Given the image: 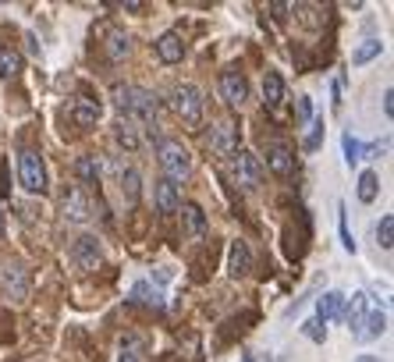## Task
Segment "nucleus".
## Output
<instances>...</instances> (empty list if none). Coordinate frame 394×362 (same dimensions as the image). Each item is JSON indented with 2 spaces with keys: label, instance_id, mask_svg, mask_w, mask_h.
Here are the masks:
<instances>
[{
  "label": "nucleus",
  "instance_id": "a211bd4d",
  "mask_svg": "<svg viewBox=\"0 0 394 362\" xmlns=\"http://www.w3.org/2000/svg\"><path fill=\"white\" fill-rule=\"evenodd\" d=\"M341 306H345V295L341 291H323L316 298V319L327 324V319H338L341 316Z\"/></svg>",
  "mask_w": 394,
  "mask_h": 362
},
{
  "label": "nucleus",
  "instance_id": "bb28decb",
  "mask_svg": "<svg viewBox=\"0 0 394 362\" xmlns=\"http://www.w3.org/2000/svg\"><path fill=\"white\" fill-rule=\"evenodd\" d=\"M128 54H132V36L111 32V36H107V57H111V60H124Z\"/></svg>",
  "mask_w": 394,
  "mask_h": 362
},
{
  "label": "nucleus",
  "instance_id": "2eb2a0df",
  "mask_svg": "<svg viewBox=\"0 0 394 362\" xmlns=\"http://www.w3.org/2000/svg\"><path fill=\"white\" fill-rule=\"evenodd\" d=\"M227 270H231V277H245L253 270V252H248L245 242H231V249H227Z\"/></svg>",
  "mask_w": 394,
  "mask_h": 362
},
{
  "label": "nucleus",
  "instance_id": "cd10ccee",
  "mask_svg": "<svg viewBox=\"0 0 394 362\" xmlns=\"http://www.w3.org/2000/svg\"><path fill=\"white\" fill-rule=\"evenodd\" d=\"M377 245H380L384 252L394 249V217H391V213H384L380 224H377Z\"/></svg>",
  "mask_w": 394,
  "mask_h": 362
},
{
  "label": "nucleus",
  "instance_id": "473e14b6",
  "mask_svg": "<svg viewBox=\"0 0 394 362\" xmlns=\"http://www.w3.org/2000/svg\"><path fill=\"white\" fill-rule=\"evenodd\" d=\"M117 142H121L124 149H135V146H139L135 128H132V124H121V128H117Z\"/></svg>",
  "mask_w": 394,
  "mask_h": 362
},
{
  "label": "nucleus",
  "instance_id": "f704fd0d",
  "mask_svg": "<svg viewBox=\"0 0 394 362\" xmlns=\"http://www.w3.org/2000/svg\"><path fill=\"white\" fill-rule=\"evenodd\" d=\"M132 295H135V298H146V302H153V306H160V291H150V284H135Z\"/></svg>",
  "mask_w": 394,
  "mask_h": 362
},
{
  "label": "nucleus",
  "instance_id": "2f4dec72",
  "mask_svg": "<svg viewBox=\"0 0 394 362\" xmlns=\"http://www.w3.org/2000/svg\"><path fill=\"white\" fill-rule=\"evenodd\" d=\"M295 117H299V124H309V121H313V100H309V96H299Z\"/></svg>",
  "mask_w": 394,
  "mask_h": 362
},
{
  "label": "nucleus",
  "instance_id": "39448f33",
  "mask_svg": "<svg viewBox=\"0 0 394 362\" xmlns=\"http://www.w3.org/2000/svg\"><path fill=\"white\" fill-rule=\"evenodd\" d=\"M231 178L235 185H242L245 192H256L263 185V163L256 153H248V149H238L235 153V163H231Z\"/></svg>",
  "mask_w": 394,
  "mask_h": 362
},
{
  "label": "nucleus",
  "instance_id": "f257e3e1",
  "mask_svg": "<svg viewBox=\"0 0 394 362\" xmlns=\"http://www.w3.org/2000/svg\"><path fill=\"white\" fill-rule=\"evenodd\" d=\"M157 157H160V167H163V178H171L174 185H181L192 174V157H189V149H185L181 142L157 139Z\"/></svg>",
  "mask_w": 394,
  "mask_h": 362
},
{
  "label": "nucleus",
  "instance_id": "dca6fc26",
  "mask_svg": "<svg viewBox=\"0 0 394 362\" xmlns=\"http://www.w3.org/2000/svg\"><path fill=\"white\" fill-rule=\"evenodd\" d=\"M263 103L266 111H277L284 103V78L277 71H263Z\"/></svg>",
  "mask_w": 394,
  "mask_h": 362
},
{
  "label": "nucleus",
  "instance_id": "1a4fd4ad",
  "mask_svg": "<svg viewBox=\"0 0 394 362\" xmlns=\"http://www.w3.org/2000/svg\"><path fill=\"white\" fill-rule=\"evenodd\" d=\"M100 238L96 234H78L71 245V260L78 263V270H96L100 267Z\"/></svg>",
  "mask_w": 394,
  "mask_h": 362
},
{
  "label": "nucleus",
  "instance_id": "c756f323",
  "mask_svg": "<svg viewBox=\"0 0 394 362\" xmlns=\"http://www.w3.org/2000/svg\"><path fill=\"white\" fill-rule=\"evenodd\" d=\"M341 146H345V160H348V167L362 160V149H366V146H362L356 135H351V132H345V135H341Z\"/></svg>",
  "mask_w": 394,
  "mask_h": 362
},
{
  "label": "nucleus",
  "instance_id": "6ab92c4d",
  "mask_svg": "<svg viewBox=\"0 0 394 362\" xmlns=\"http://www.w3.org/2000/svg\"><path fill=\"white\" fill-rule=\"evenodd\" d=\"M366 302L369 298L362 295V291H356L351 298H345V306H341V319L351 327V330H359V324H362V316H366Z\"/></svg>",
  "mask_w": 394,
  "mask_h": 362
},
{
  "label": "nucleus",
  "instance_id": "72a5a7b5",
  "mask_svg": "<svg viewBox=\"0 0 394 362\" xmlns=\"http://www.w3.org/2000/svg\"><path fill=\"white\" fill-rule=\"evenodd\" d=\"M302 334H305L309 341H323V337H327V330H323L320 319H305V324H302Z\"/></svg>",
  "mask_w": 394,
  "mask_h": 362
},
{
  "label": "nucleus",
  "instance_id": "9b49d317",
  "mask_svg": "<svg viewBox=\"0 0 394 362\" xmlns=\"http://www.w3.org/2000/svg\"><path fill=\"white\" fill-rule=\"evenodd\" d=\"M266 167H270L277 178H288V174L295 170V157H292V149H288L284 142H270V146H266Z\"/></svg>",
  "mask_w": 394,
  "mask_h": 362
},
{
  "label": "nucleus",
  "instance_id": "aec40b11",
  "mask_svg": "<svg viewBox=\"0 0 394 362\" xmlns=\"http://www.w3.org/2000/svg\"><path fill=\"white\" fill-rule=\"evenodd\" d=\"M384 330H387V313H384V309H373L369 316H362L356 337H359V341H373V337H380Z\"/></svg>",
  "mask_w": 394,
  "mask_h": 362
},
{
  "label": "nucleus",
  "instance_id": "f8f14e48",
  "mask_svg": "<svg viewBox=\"0 0 394 362\" xmlns=\"http://www.w3.org/2000/svg\"><path fill=\"white\" fill-rule=\"evenodd\" d=\"M153 47H157V57H160L163 64H178V60L185 57V39H181V32H163Z\"/></svg>",
  "mask_w": 394,
  "mask_h": 362
},
{
  "label": "nucleus",
  "instance_id": "f3484780",
  "mask_svg": "<svg viewBox=\"0 0 394 362\" xmlns=\"http://www.w3.org/2000/svg\"><path fill=\"white\" fill-rule=\"evenodd\" d=\"M178 210H181L185 231H189L192 238H202V234H206V213H202V206L199 203H181Z\"/></svg>",
  "mask_w": 394,
  "mask_h": 362
},
{
  "label": "nucleus",
  "instance_id": "ea45409f",
  "mask_svg": "<svg viewBox=\"0 0 394 362\" xmlns=\"http://www.w3.org/2000/svg\"><path fill=\"white\" fill-rule=\"evenodd\" d=\"M356 362H380V359H373V355H359Z\"/></svg>",
  "mask_w": 394,
  "mask_h": 362
},
{
  "label": "nucleus",
  "instance_id": "423d86ee",
  "mask_svg": "<svg viewBox=\"0 0 394 362\" xmlns=\"http://www.w3.org/2000/svg\"><path fill=\"white\" fill-rule=\"evenodd\" d=\"M238 142H242V128H238V121H217L213 128H210V149L217 157H235L238 153Z\"/></svg>",
  "mask_w": 394,
  "mask_h": 362
},
{
  "label": "nucleus",
  "instance_id": "e433bc0d",
  "mask_svg": "<svg viewBox=\"0 0 394 362\" xmlns=\"http://www.w3.org/2000/svg\"><path fill=\"white\" fill-rule=\"evenodd\" d=\"M270 11H274V18H277V21H284V18H288V11H292V4H281V0H274Z\"/></svg>",
  "mask_w": 394,
  "mask_h": 362
},
{
  "label": "nucleus",
  "instance_id": "412c9836",
  "mask_svg": "<svg viewBox=\"0 0 394 362\" xmlns=\"http://www.w3.org/2000/svg\"><path fill=\"white\" fill-rule=\"evenodd\" d=\"M121 196L128 206H139V196H142V178H139V170L128 167V170H121Z\"/></svg>",
  "mask_w": 394,
  "mask_h": 362
},
{
  "label": "nucleus",
  "instance_id": "0eeeda50",
  "mask_svg": "<svg viewBox=\"0 0 394 362\" xmlns=\"http://www.w3.org/2000/svg\"><path fill=\"white\" fill-rule=\"evenodd\" d=\"M60 213H65V220H71V224H86L93 217V203L78 185H68L65 196H60Z\"/></svg>",
  "mask_w": 394,
  "mask_h": 362
},
{
  "label": "nucleus",
  "instance_id": "4468645a",
  "mask_svg": "<svg viewBox=\"0 0 394 362\" xmlns=\"http://www.w3.org/2000/svg\"><path fill=\"white\" fill-rule=\"evenodd\" d=\"M71 121H75L78 128H96V121H100V100H93V96L75 100V106H71Z\"/></svg>",
  "mask_w": 394,
  "mask_h": 362
},
{
  "label": "nucleus",
  "instance_id": "f03ea898",
  "mask_svg": "<svg viewBox=\"0 0 394 362\" xmlns=\"http://www.w3.org/2000/svg\"><path fill=\"white\" fill-rule=\"evenodd\" d=\"M18 181L29 196H47L50 181H47V163L39 157V149H22L18 153Z\"/></svg>",
  "mask_w": 394,
  "mask_h": 362
},
{
  "label": "nucleus",
  "instance_id": "a878e982",
  "mask_svg": "<svg viewBox=\"0 0 394 362\" xmlns=\"http://www.w3.org/2000/svg\"><path fill=\"white\" fill-rule=\"evenodd\" d=\"M305 238H309V231L295 234V227H284V252H288V260H302V256H305Z\"/></svg>",
  "mask_w": 394,
  "mask_h": 362
},
{
  "label": "nucleus",
  "instance_id": "58836bf2",
  "mask_svg": "<svg viewBox=\"0 0 394 362\" xmlns=\"http://www.w3.org/2000/svg\"><path fill=\"white\" fill-rule=\"evenodd\" d=\"M117 362H139V359H135V352H132V348H121Z\"/></svg>",
  "mask_w": 394,
  "mask_h": 362
},
{
  "label": "nucleus",
  "instance_id": "79ce46f5",
  "mask_svg": "<svg viewBox=\"0 0 394 362\" xmlns=\"http://www.w3.org/2000/svg\"><path fill=\"white\" fill-rule=\"evenodd\" d=\"M242 362H256V359H253V355H245V359H242Z\"/></svg>",
  "mask_w": 394,
  "mask_h": 362
},
{
  "label": "nucleus",
  "instance_id": "9d476101",
  "mask_svg": "<svg viewBox=\"0 0 394 362\" xmlns=\"http://www.w3.org/2000/svg\"><path fill=\"white\" fill-rule=\"evenodd\" d=\"M220 96L231 103V106H242L248 100V82L238 68H224L220 71Z\"/></svg>",
  "mask_w": 394,
  "mask_h": 362
},
{
  "label": "nucleus",
  "instance_id": "393cba45",
  "mask_svg": "<svg viewBox=\"0 0 394 362\" xmlns=\"http://www.w3.org/2000/svg\"><path fill=\"white\" fill-rule=\"evenodd\" d=\"M380 54H384V43L380 39H362L359 47H356V54H351V64L362 68V64H369L373 57H380Z\"/></svg>",
  "mask_w": 394,
  "mask_h": 362
},
{
  "label": "nucleus",
  "instance_id": "b1692460",
  "mask_svg": "<svg viewBox=\"0 0 394 362\" xmlns=\"http://www.w3.org/2000/svg\"><path fill=\"white\" fill-rule=\"evenodd\" d=\"M380 196V174L377 170H362L359 174V203H373Z\"/></svg>",
  "mask_w": 394,
  "mask_h": 362
},
{
  "label": "nucleus",
  "instance_id": "37998d69",
  "mask_svg": "<svg viewBox=\"0 0 394 362\" xmlns=\"http://www.w3.org/2000/svg\"><path fill=\"white\" fill-rule=\"evenodd\" d=\"M266 362H270V359H266Z\"/></svg>",
  "mask_w": 394,
  "mask_h": 362
},
{
  "label": "nucleus",
  "instance_id": "20e7f679",
  "mask_svg": "<svg viewBox=\"0 0 394 362\" xmlns=\"http://www.w3.org/2000/svg\"><path fill=\"white\" fill-rule=\"evenodd\" d=\"M171 103H174V114H178L185 124H192V128H196V124L202 121L206 100H202V89H199V85H192V82L178 85L174 96H171Z\"/></svg>",
  "mask_w": 394,
  "mask_h": 362
},
{
  "label": "nucleus",
  "instance_id": "c9c22d12",
  "mask_svg": "<svg viewBox=\"0 0 394 362\" xmlns=\"http://www.w3.org/2000/svg\"><path fill=\"white\" fill-rule=\"evenodd\" d=\"M121 11H128V14H142V11H146V4H142V0H124Z\"/></svg>",
  "mask_w": 394,
  "mask_h": 362
},
{
  "label": "nucleus",
  "instance_id": "4c0bfd02",
  "mask_svg": "<svg viewBox=\"0 0 394 362\" xmlns=\"http://www.w3.org/2000/svg\"><path fill=\"white\" fill-rule=\"evenodd\" d=\"M384 114L394 117V89H384Z\"/></svg>",
  "mask_w": 394,
  "mask_h": 362
},
{
  "label": "nucleus",
  "instance_id": "5701e85b",
  "mask_svg": "<svg viewBox=\"0 0 394 362\" xmlns=\"http://www.w3.org/2000/svg\"><path fill=\"white\" fill-rule=\"evenodd\" d=\"M75 174L86 181V185H100V174H103V163H100V157H78V163H75Z\"/></svg>",
  "mask_w": 394,
  "mask_h": 362
},
{
  "label": "nucleus",
  "instance_id": "7ed1b4c3",
  "mask_svg": "<svg viewBox=\"0 0 394 362\" xmlns=\"http://www.w3.org/2000/svg\"><path fill=\"white\" fill-rule=\"evenodd\" d=\"M117 96H121V100H117L121 111L128 114V117H135V121H153L157 111H160L157 93L139 89V85H124V89H117Z\"/></svg>",
  "mask_w": 394,
  "mask_h": 362
},
{
  "label": "nucleus",
  "instance_id": "4be33fe9",
  "mask_svg": "<svg viewBox=\"0 0 394 362\" xmlns=\"http://www.w3.org/2000/svg\"><path fill=\"white\" fill-rule=\"evenodd\" d=\"M22 75V54L14 47H0V78H18Z\"/></svg>",
  "mask_w": 394,
  "mask_h": 362
},
{
  "label": "nucleus",
  "instance_id": "7c9ffc66",
  "mask_svg": "<svg viewBox=\"0 0 394 362\" xmlns=\"http://www.w3.org/2000/svg\"><path fill=\"white\" fill-rule=\"evenodd\" d=\"M338 227H341V245H345V252H356V238H351V227H348V213H345V206H338Z\"/></svg>",
  "mask_w": 394,
  "mask_h": 362
},
{
  "label": "nucleus",
  "instance_id": "a19ab883",
  "mask_svg": "<svg viewBox=\"0 0 394 362\" xmlns=\"http://www.w3.org/2000/svg\"><path fill=\"white\" fill-rule=\"evenodd\" d=\"M0 234H4V213H0Z\"/></svg>",
  "mask_w": 394,
  "mask_h": 362
},
{
  "label": "nucleus",
  "instance_id": "6e6552de",
  "mask_svg": "<svg viewBox=\"0 0 394 362\" xmlns=\"http://www.w3.org/2000/svg\"><path fill=\"white\" fill-rule=\"evenodd\" d=\"M0 288H4L11 298H25L29 295V270L18 260L0 263Z\"/></svg>",
  "mask_w": 394,
  "mask_h": 362
},
{
  "label": "nucleus",
  "instance_id": "c85d7f7f",
  "mask_svg": "<svg viewBox=\"0 0 394 362\" xmlns=\"http://www.w3.org/2000/svg\"><path fill=\"white\" fill-rule=\"evenodd\" d=\"M320 142H323V117H313V121H309L305 139H302V149H305V153H316Z\"/></svg>",
  "mask_w": 394,
  "mask_h": 362
},
{
  "label": "nucleus",
  "instance_id": "ddd939ff",
  "mask_svg": "<svg viewBox=\"0 0 394 362\" xmlns=\"http://www.w3.org/2000/svg\"><path fill=\"white\" fill-rule=\"evenodd\" d=\"M178 206H181V185H174L171 178H160L157 181V210L160 213H178Z\"/></svg>",
  "mask_w": 394,
  "mask_h": 362
}]
</instances>
